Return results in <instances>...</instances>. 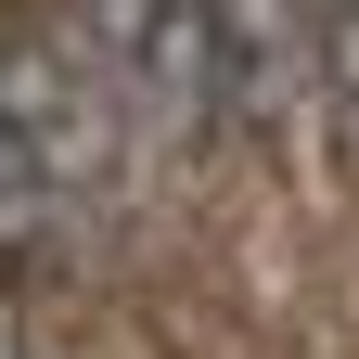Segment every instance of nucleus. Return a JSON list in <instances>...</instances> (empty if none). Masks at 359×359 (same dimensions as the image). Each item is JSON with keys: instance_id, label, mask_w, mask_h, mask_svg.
I'll list each match as a JSON object with an SVG mask.
<instances>
[{"instance_id": "obj_1", "label": "nucleus", "mask_w": 359, "mask_h": 359, "mask_svg": "<svg viewBox=\"0 0 359 359\" xmlns=\"http://www.w3.org/2000/svg\"><path fill=\"white\" fill-rule=\"evenodd\" d=\"M128 167V128L103 103V77L65 26L13 13L0 26V244L65 231L77 205H103V180Z\"/></svg>"}, {"instance_id": "obj_2", "label": "nucleus", "mask_w": 359, "mask_h": 359, "mask_svg": "<svg viewBox=\"0 0 359 359\" xmlns=\"http://www.w3.org/2000/svg\"><path fill=\"white\" fill-rule=\"evenodd\" d=\"M65 39L90 52V77H103V103L128 142H193V128L218 116V26L205 0H77Z\"/></svg>"}, {"instance_id": "obj_3", "label": "nucleus", "mask_w": 359, "mask_h": 359, "mask_svg": "<svg viewBox=\"0 0 359 359\" xmlns=\"http://www.w3.org/2000/svg\"><path fill=\"white\" fill-rule=\"evenodd\" d=\"M218 26V116H295V90L321 77V0H205Z\"/></svg>"}, {"instance_id": "obj_4", "label": "nucleus", "mask_w": 359, "mask_h": 359, "mask_svg": "<svg viewBox=\"0 0 359 359\" xmlns=\"http://www.w3.org/2000/svg\"><path fill=\"white\" fill-rule=\"evenodd\" d=\"M321 77L359 103V0H321Z\"/></svg>"}, {"instance_id": "obj_5", "label": "nucleus", "mask_w": 359, "mask_h": 359, "mask_svg": "<svg viewBox=\"0 0 359 359\" xmlns=\"http://www.w3.org/2000/svg\"><path fill=\"white\" fill-rule=\"evenodd\" d=\"M0 359H39V346H26V321H13V295H0Z\"/></svg>"}]
</instances>
